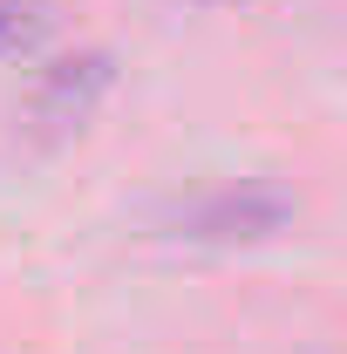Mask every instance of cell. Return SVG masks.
<instances>
[{"mask_svg": "<svg viewBox=\"0 0 347 354\" xmlns=\"http://www.w3.org/2000/svg\"><path fill=\"white\" fill-rule=\"evenodd\" d=\"M286 218H293V198L286 191H272V184H225L212 198L184 205L177 232L198 239V245H252V239H272Z\"/></svg>", "mask_w": 347, "mask_h": 354, "instance_id": "1", "label": "cell"}, {"mask_svg": "<svg viewBox=\"0 0 347 354\" xmlns=\"http://www.w3.org/2000/svg\"><path fill=\"white\" fill-rule=\"evenodd\" d=\"M116 82V68H109V55L102 48H82V55H68V62H55L35 88V130L41 136H68L75 123H88V109L109 95Z\"/></svg>", "mask_w": 347, "mask_h": 354, "instance_id": "2", "label": "cell"}, {"mask_svg": "<svg viewBox=\"0 0 347 354\" xmlns=\"http://www.w3.org/2000/svg\"><path fill=\"white\" fill-rule=\"evenodd\" d=\"M21 48H35V14L0 0V55H21Z\"/></svg>", "mask_w": 347, "mask_h": 354, "instance_id": "3", "label": "cell"}, {"mask_svg": "<svg viewBox=\"0 0 347 354\" xmlns=\"http://www.w3.org/2000/svg\"><path fill=\"white\" fill-rule=\"evenodd\" d=\"M7 7H35V0H7Z\"/></svg>", "mask_w": 347, "mask_h": 354, "instance_id": "4", "label": "cell"}]
</instances>
